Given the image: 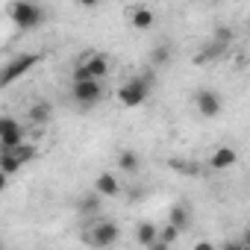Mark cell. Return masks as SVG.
Wrapping results in <instances>:
<instances>
[{"instance_id": "6da1fadb", "label": "cell", "mask_w": 250, "mask_h": 250, "mask_svg": "<svg viewBox=\"0 0 250 250\" xmlns=\"http://www.w3.org/2000/svg\"><path fill=\"white\" fill-rule=\"evenodd\" d=\"M153 83H156L153 71H145V74H139V77L127 80V83H124V85L118 88V100H121L124 106H127V109H136V106H142V103L150 97Z\"/></svg>"}, {"instance_id": "7a4b0ae2", "label": "cell", "mask_w": 250, "mask_h": 250, "mask_svg": "<svg viewBox=\"0 0 250 250\" xmlns=\"http://www.w3.org/2000/svg\"><path fill=\"white\" fill-rule=\"evenodd\" d=\"M9 18L18 30H36L44 24V9L33 0H12L9 3Z\"/></svg>"}, {"instance_id": "3957f363", "label": "cell", "mask_w": 250, "mask_h": 250, "mask_svg": "<svg viewBox=\"0 0 250 250\" xmlns=\"http://www.w3.org/2000/svg\"><path fill=\"white\" fill-rule=\"evenodd\" d=\"M71 94H74V103L83 112H88L91 106H97L103 100V83L100 80H80V83H74Z\"/></svg>"}, {"instance_id": "277c9868", "label": "cell", "mask_w": 250, "mask_h": 250, "mask_svg": "<svg viewBox=\"0 0 250 250\" xmlns=\"http://www.w3.org/2000/svg\"><path fill=\"white\" fill-rule=\"evenodd\" d=\"M36 62H42V53H21V56H15L12 62H6L3 71H0V88H6V85H12L15 80H21Z\"/></svg>"}, {"instance_id": "5b68a950", "label": "cell", "mask_w": 250, "mask_h": 250, "mask_svg": "<svg viewBox=\"0 0 250 250\" xmlns=\"http://www.w3.org/2000/svg\"><path fill=\"white\" fill-rule=\"evenodd\" d=\"M83 238H85L91 247H109V244H115V241L121 238V227H118L115 221H100V224H94Z\"/></svg>"}, {"instance_id": "8992f818", "label": "cell", "mask_w": 250, "mask_h": 250, "mask_svg": "<svg viewBox=\"0 0 250 250\" xmlns=\"http://www.w3.org/2000/svg\"><path fill=\"white\" fill-rule=\"evenodd\" d=\"M194 106H197V112H200L203 118H218L221 109H224L221 94H215V91H209V88H200V91L194 94Z\"/></svg>"}, {"instance_id": "52a82bcc", "label": "cell", "mask_w": 250, "mask_h": 250, "mask_svg": "<svg viewBox=\"0 0 250 250\" xmlns=\"http://www.w3.org/2000/svg\"><path fill=\"white\" fill-rule=\"evenodd\" d=\"M83 65H85V71H88L91 80H103L109 74V68H112V62H109L106 53H85L83 56Z\"/></svg>"}, {"instance_id": "ba28073f", "label": "cell", "mask_w": 250, "mask_h": 250, "mask_svg": "<svg viewBox=\"0 0 250 250\" xmlns=\"http://www.w3.org/2000/svg\"><path fill=\"white\" fill-rule=\"evenodd\" d=\"M238 162V153H235V147H218L212 156H209V165L215 168V171H227V168H232Z\"/></svg>"}, {"instance_id": "9c48e42d", "label": "cell", "mask_w": 250, "mask_h": 250, "mask_svg": "<svg viewBox=\"0 0 250 250\" xmlns=\"http://www.w3.org/2000/svg\"><path fill=\"white\" fill-rule=\"evenodd\" d=\"M94 191H97L100 197H115V194L121 191V183H118V177H115V174L100 171V174H97V180H94Z\"/></svg>"}, {"instance_id": "30bf717a", "label": "cell", "mask_w": 250, "mask_h": 250, "mask_svg": "<svg viewBox=\"0 0 250 250\" xmlns=\"http://www.w3.org/2000/svg\"><path fill=\"white\" fill-rule=\"evenodd\" d=\"M130 24H133L136 30H150V27L156 24V12L147 9V6H136V9L130 12Z\"/></svg>"}, {"instance_id": "8fae6325", "label": "cell", "mask_w": 250, "mask_h": 250, "mask_svg": "<svg viewBox=\"0 0 250 250\" xmlns=\"http://www.w3.org/2000/svg\"><path fill=\"white\" fill-rule=\"evenodd\" d=\"M118 168L127 174V177H136V174H139V168H142L139 153H136V150H121V153H118Z\"/></svg>"}, {"instance_id": "7c38bea8", "label": "cell", "mask_w": 250, "mask_h": 250, "mask_svg": "<svg viewBox=\"0 0 250 250\" xmlns=\"http://www.w3.org/2000/svg\"><path fill=\"white\" fill-rule=\"evenodd\" d=\"M188 221H191L188 206H186V203H174V206H171V212H168V224H174V227L183 232V229H188Z\"/></svg>"}, {"instance_id": "4fadbf2b", "label": "cell", "mask_w": 250, "mask_h": 250, "mask_svg": "<svg viewBox=\"0 0 250 250\" xmlns=\"http://www.w3.org/2000/svg\"><path fill=\"white\" fill-rule=\"evenodd\" d=\"M156 224L153 221H142L139 227H136V241L142 244V247H153V241H156Z\"/></svg>"}, {"instance_id": "5bb4252c", "label": "cell", "mask_w": 250, "mask_h": 250, "mask_svg": "<svg viewBox=\"0 0 250 250\" xmlns=\"http://www.w3.org/2000/svg\"><path fill=\"white\" fill-rule=\"evenodd\" d=\"M21 168H24V165H21V159H18L12 150H0V171H3V174L15 177Z\"/></svg>"}, {"instance_id": "9a60e30c", "label": "cell", "mask_w": 250, "mask_h": 250, "mask_svg": "<svg viewBox=\"0 0 250 250\" xmlns=\"http://www.w3.org/2000/svg\"><path fill=\"white\" fill-rule=\"evenodd\" d=\"M77 209H80V212H85V215H94V212H100V194H97V191H91V194H83V197L77 200Z\"/></svg>"}, {"instance_id": "2e32d148", "label": "cell", "mask_w": 250, "mask_h": 250, "mask_svg": "<svg viewBox=\"0 0 250 250\" xmlns=\"http://www.w3.org/2000/svg\"><path fill=\"white\" fill-rule=\"evenodd\" d=\"M30 121L44 127V124L50 121V103H44V100H42V103H33V106H30Z\"/></svg>"}, {"instance_id": "e0dca14e", "label": "cell", "mask_w": 250, "mask_h": 250, "mask_svg": "<svg viewBox=\"0 0 250 250\" xmlns=\"http://www.w3.org/2000/svg\"><path fill=\"white\" fill-rule=\"evenodd\" d=\"M171 62V47L168 44H156L153 50H150V65L153 68H162V65H168Z\"/></svg>"}, {"instance_id": "ac0fdd59", "label": "cell", "mask_w": 250, "mask_h": 250, "mask_svg": "<svg viewBox=\"0 0 250 250\" xmlns=\"http://www.w3.org/2000/svg\"><path fill=\"white\" fill-rule=\"evenodd\" d=\"M12 153L21 159V165H27V162H33V159H39V147H36V145H27V142H21L18 147H12Z\"/></svg>"}, {"instance_id": "d6986e66", "label": "cell", "mask_w": 250, "mask_h": 250, "mask_svg": "<svg viewBox=\"0 0 250 250\" xmlns=\"http://www.w3.org/2000/svg\"><path fill=\"white\" fill-rule=\"evenodd\" d=\"M9 133H21V124L12 115H0V139L9 136Z\"/></svg>"}, {"instance_id": "ffe728a7", "label": "cell", "mask_w": 250, "mask_h": 250, "mask_svg": "<svg viewBox=\"0 0 250 250\" xmlns=\"http://www.w3.org/2000/svg\"><path fill=\"white\" fill-rule=\"evenodd\" d=\"M168 168L171 171H180V174H197V165L183 162V159H168Z\"/></svg>"}, {"instance_id": "44dd1931", "label": "cell", "mask_w": 250, "mask_h": 250, "mask_svg": "<svg viewBox=\"0 0 250 250\" xmlns=\"http://www.w3.org/2000/svg\"><path fill=\"white\" fill-rule=\"evenodd\" d=\"M215 42H218L221 47H227V44L232 42V30H229V27H218V30H215Z\"/></svg>"}, {"instance_id": "7402d4cb", "label": "cell", "mask_w": 250, "mask_h": 250, "mask_svg": "<svg viewBox=\"0 0 250 250\" xmlns=\"http://www.w3.org/2000/svg\"><path fill=\"white\" fill-rule=\"evenodd\" d=\"M6 183H9V174H3V171H0V191L6 188Z\"/></svg>"}, {"instance_id": "603a6c76", "label": "cell", "mask_w": 250, "mask_h": 250, "mask_svg": "<svg viewBox=\"0 0 250 250\" xmlns=\"http://www.w3.org/2000/svg\"><path fill=\"white\" fill-rule=\"evenodd\" d=\"M80 3H83L85 9H91V6H97V0H80Z\"/></svg>"}, {"instance_id": "cb8c5ba5", "label": "cell", "mask_w": 250, "mask_h": 250, "mask_svg": "<svg viewBox=\"0 0 250 250\" xmlns=\"http://www.w3.org/2000/svg\"><path fill=\"white\" fill-rule=\"evenodd\" d=\"M215 3H224V0H215Z\"/></svg>"}]
</instances>
